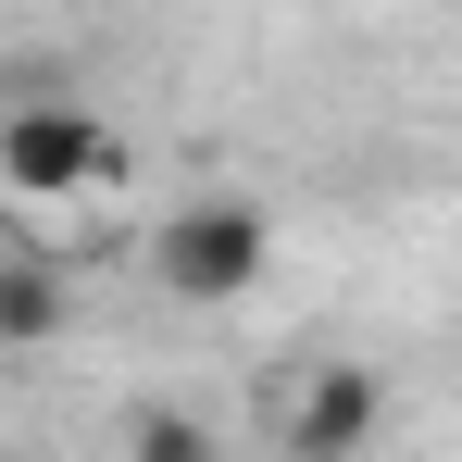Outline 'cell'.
Here are the masks:
<instances>
[{
  "label": "cell",
  "mask_w": 462,
  "mask_h": 462,
  "mask_svg": "<svg viewBox=\"0 0 462 462\" xmlns=\"http://www.w3.org/2000/svg\"><path fill=\"white\" fill-rule=\"evenodd\" d=\"M263 275H275V213L250 188H200V200H175L151 226V288L188 312H237Z\"/></svg>",
  "instance_id": "6da1fadb"
},
{
  "label": "cell",
  "mask_w": 462,
  "mask_h": 462,
  "mask_svg": "<svg viewBox=\"0 0 462 462\" xmlns=\"http://www.w3.org/2000/svg\"><path fill=\"white\" fill-rule=\"evenodd\" d=\"M113 175V125L88 113L76 88H13L0 100V188L25 200V213H63Z\"/></svg>",
  "instance_id": "7a4b0ae2"
},
{
  "label": "cell",
  "mask_w": 462,
  "mask_h": 462,
  "mask_svg": "<svg viewBox=\"0 0 462 462\" xmlns=\"http://www.w3.org/2000/svg\"><path fill=\"white\" fill-rule=\"evenodd\" d=\"M387 425V375L363 363H325L300 375V412H288V462H363V438Z\"/></svg>",
  "instance_id": "3957f363"
},
{
  "label": "cell",
  "mask_w": 462,
  "mask_h": 462,
  "mask_svg": "<svg viewBox=\"0 0 462 462\" xmlns=\"http://www.w3.org/2000/svg\"><path fill=\"white\" fill-rule=\"evenodd\" d=\"M76 325V288L51 263H0V350H51Z\"/></svg>",
  "instance_id": "277c9868"
},
{
  "label": "cell",
  "mask_w": 462,
  "mask_h": 462,
  "mask_svg": "<svg viewBox=\"0 0 462 462\" xmlns=\"http://www.w3.org/2000/svg\"><path fill=\"white\" fill-rule=\"evenodd\" d=\"M125 462H226V438H213L200 412H138V438H125Z\"/></svg>",
  "instance_id": "5b68a950"
}]
</instances>
